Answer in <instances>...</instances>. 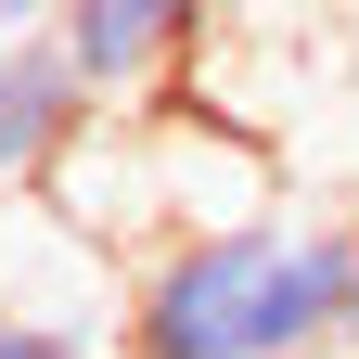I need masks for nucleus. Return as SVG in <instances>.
<instances>
[{
  "label": "nucleus",
  "mask_w": 359,
  "mask_h": 359,
  "mask_svg": "<svg viewBox=\"0 0 359 359\" xmlns=\"http://www.w3.org/2000/svg\"><path fill=\"white\" fill-rule=\"evenodd\" d=\"M359 295V218L269 205L231 231H180L128 283L116 359H334Z\"/></svg>",
  "instance_id": "nucleus-1"
},
{
  "label": "nucleus",
  "mask_w": 359,
  "mask_h": 359,
  "mask_svg": "<svg viewBox=\"0 0 359 359\" xmlns=\"http://www.w3.org/2000/svg\"><path fill=\"white\" fill-rule=\"evenodd\" d=\"M90 77L65 39H0V205H26L77 142H90Z\"/></svg>",
  "instance_id": "nucleus-2"
},
{
  "label": "nucleus",
  "mask_w": 359,
  "mask_h": 359,
  "mask_svg": "<svg viewBox=\"0 0 359 359\" xmlns=\"http://www.w3.org/2000/svg\"><path fill=\"white\" fill-rule=\"evenodd\" d=\"M193 39H205V0H77L65 52L90 77V103H128V90H154Z\"/></svg>",
  "instance_id": "nucleus-3"
},
{
  "label": "nucleus",
  "mask_w": 359,
  "mask_h": 359,
  "mask_svg": "<svg viewBox=\"0 0 359 359\" xmlns=\"http://www.w3.org/2000/svg\"><path fill=\"white\" fill-rule=\"evenodd\" d=\"M0 359H116V346H77V334H52V321H0Z\"/></svg>",
  "instance_id": "nucleus-4"
},
{
  "label": "nucleus",
  "mask_w": 359,
  "mask_h": 359,
  "mask_svg": "<svg viewBox=\"0 0 359 359\" xmlns=\"http://www.w3.org/2000/svg\"><path fill=\"white\" fill-rule=\"evenodd\" d=\"M77 0H0V39H65Z\"/></svg>",
  "instance_id": "nucleus-5"
},
{
  "label": "nucleus",
  "mask_w": 359,
  "mask_h": 359,
  "mask_svg": "<svg viewBox=\"0 0 359 359\" xmlns=\"http://www.w3.org/2000/svg\"><path fill=\"white\" fill-rule=\"evenodd\" d=\"M269 13V0H205V26H257Z\"/></svg>",
  "instance_id": "nucleus-6"
},
{
  "label": "nucleus",
  "mask_w": 359,
  "mask_h": 359,
  "mask_svg": "<svg viewBox=\"0 0 359 359\" xmlns=\"http://www.w3.org/2000/svg\"><path fill=\"white\" fill-rule=\"evenodd\" d=\"M346 346H359V295H346Z\"/></svg>",
  "instance_id": "nucleus-7"
},
{
  "label": "nucleus",
  "mask_w": 359,
  "mask_h": 359,
  "mask_svg": "<svg viewBox=\"0 0 359 359\" xmlns=\"http://www.w3.org/2000/svg\"><path fill=\"white\" fill-rule=\"evenodd\" d=\"M334 359H359V346H334Z\"/></svg>",
  "instance_id": "nucleus-8"
}]
</instances>
